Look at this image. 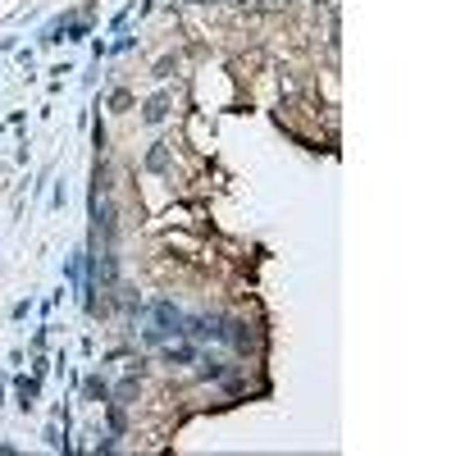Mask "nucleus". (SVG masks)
<instances>
[{
	"label": "nucleus",
	"instance_id": "nucleus-1",
	"mask_svg": "<svg viewBox=\"0 0 456 456\" xmlns=\"http://www.w3.org/2000/svg\"><path fill=\"white\" fill-rule=\"evenodd\" d=\"M146 329H142V342L146 347H165L169 338H183V311L174 301H151L146 306Z\"/></svg>",
	"mask_w": 456,
	"mask_h": 456
},
{
	"label": "nucleus",
	"instance_id": "nucleus-2",
	"mask_svg": "<svg viewBox=\"0 0 456 456\" xmlns=\"http://www.w3.org/2000/svg\"><path fill=\"white\" fill-rule=\"evenodd\" d=\"M223 338L233 342L242 356H256V351H260V329H256V324H247V320H228Z\"/></svg>",
	"mask_w": 456,
	"mask_h": 456
},
{
	"label": "nucleus",
	"instance_id": "nucleus-3",
	"mask_svg": "<svg viewBox=\"0 0 456 456\" xmlns=\"http://www.w3.org/2000/svg\"><path fill=\"white\" fill-rule=\"evenodd\" d=\"M160 360H165V365H192L196 347H187V342H169V347H160Z\"/></svg>",
	"mask_w": 456,
	"mask_h": 456
},
{
	"label": "nucleus",
	"instance_id": "nucleus-4",
	"mask_svg": "<svg viewBox=\"0 0 456 456\" xmlns=\"http://www.w3.org/2000/svg\"><path fill=\"white\" fill-rule=\"evenodd\" d=\"M196 374H201V378H223V374H228V365L214 360V356H196Z\"/></svg>",
	"mask_w": 456,
	"mask_h": 456
},
{
	"label": "nucleus",
	"instance_id": "nucleus-5",
	"mask_svg": "<svg viewBox=\"0 0 456 456\" xmlns=\"http://www.w3.org/2000/svg\"><path fill=\"white\" fill-rule=\"evenodd\" d=\"M165 115H169V96H156V101H146V124H160Z\"/></svg>",
	"mask_w": 456,
	"mask_h": 456
},
{
	"label": "nucleus",
	"instance_id": "nucleus-6",
	"mask_svg": "<svg viewBox=\"0 0 456 456\" xmlns=\"http://www.w3.org/2000/svg\"><path fill=\"white\" fill-rule=\"evenodd\" d=\"M32 402H37V378H23V383H19V406L28 411Z\"/></svg>",
	"mask_w": 456,
	"mask_h": 456
},
{
	"label": "nucleus",
	"instance_id": "nucleus-7",
	"mask_svg": "<svg viewBox=\"0 0 456 456\" xmlns=\"http://www.w3.org/2000/svg\"><path fill=\"white\" fill-rule=\"evenodd\" d=\"M87 397H91V402H110V388H105V378H87Z\"/></svg>",
	"mask_w": 456,
	"mask_h": 456
},
{
	"label": "nucleus",
	"instance_id": "nucleus-8",
	"mask_svg": "<svg viewBox=\"0 0 456 456\" xmlns=\"http://www.w3.org/2000/svg\"><path fill=\"white\" fill-rule=\"evenodd\" d=\"M146 165H151V169H165V165H169V146L160 142L156 151H151V156H146Z\"/></svg>",
	"mask_w": 456,
	"mask_h": 456
}]
</instances>
